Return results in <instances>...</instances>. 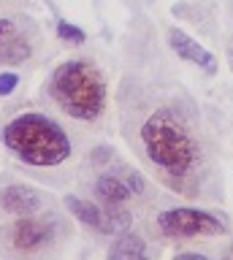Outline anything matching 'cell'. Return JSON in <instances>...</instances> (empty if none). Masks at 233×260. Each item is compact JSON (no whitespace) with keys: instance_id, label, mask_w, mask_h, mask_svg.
<instances>
[{"instance_id":"obj_1","label":"cell","mask_w":233,"mask_h":260,"mask_svg":"<svg viewBox=\"0 0 233 260\" xmlns=\"http://www.w3.org/2000/svg\"><path fill=\"white\" fill-rule=\"evenodd\" d=\"M141 144L149 162L165 176H187L198 162V144L179 111L155 109L141 125Z\"/></svg>"},{"instance_id":"obj_2","label":"cell","mask_w":233,"mask_h":260,"mask_svg":"<svg viewBox=\"0 0 233 260\" xmlns=\"http://www.w3.org/2000/svg\"><path fill=\"white\" fill-rule=\"evenodd\" d=\"M0 138H3L6 149L14 157L27 162V166H36V168L62 166L71 157V152H74V144H71L65 130L52 117L36 114V111L14 117L3 127Z\"/></svg>"},{"instance_id":"obj_3","label":"cell","mask_w":233,"mask_h":260,"mask_svg":"<svg viewBox=\"0 0 233 260\" xmlns=\"http://www.w3.org/2000/svg\"><path fill=\"white\" fill-rule=\"evenodd\" d=\"M49 95L68 117L79 122H95L106 111V79L90 60H68L54 68L49 79Z\"/></svg>"},{"instance_id":"obj_4","label":"cell","mask_w":233,"mask_h":260,"mask_svg":"<svg viewBox=\"0 0 233 260\" xmlns=\"http://www.w3.org/2000/svg\"><path fill=\"white\" fill-rule=\"evenodd\" d=\"M157 228L168 239H212V236H222L228 231L225 219H220L212 211L190 209V206L160 211Z\"/></svg>"},{"instance_id":"obj_5","label":"cell","mask_w":233,"mask_h":260,"mask_svg":"<svg viewBox=\"0 0 233 260\" xmlns=\"http://www.w3.org/2000/svg\"><path fill=\"white\" fill-rule=\"evenodd\" d=\"M52 236H54V228L46 219H36L33 214L17 217V222L11 225V247L19 252H36L44 244H49Z\"/></svg>"},{"instance_id":"obj_6","label":"cell","mask_w":233,"mask_h":260,"mask_svg":"<svg viewBox=\"0 0 233 260\" xmlns=\"http://www.w3.org/2000/svg\"><path fill=\"white\" fill-rule=\"evenodd\" d=\"M41 192L30 184H9L0 190V209L14 217H30L41 211Z\"/></svg>"},{"instance_id":"obj_7","label":"cell","mask_w":233,"mask_h":260,"mask_svg":"<svg viewBox=\"0 0 233 260\" xmlns=\"http://www.w3.org/2000/svg\"><path fill=\"white\" fill-rule=\"evenodd\" d=\"M168 44H171V49L182 57V60L198 65V68H204L206 73H214V71H217L214 54L209 52L206 46H201L192 36H187L184 30H176V27L168 30Z\"/></svg>"},{"instance_id":"obj_8","label":"cell","mask_w":233,"mask_h":260,"mask_svg":"<svg viewBox=\"0 0 233 260\" xmlns=\"http://www.w3.org/2000/svg\"><path fill=\"white\" fill-rule=\"evenodd\" d=\"M65 209L82 225L92 228V231H98V233H114V225H111L109 214L98 206V203L84 201V198H79V195H65Z\"/></svg>"},{"instance_id":"obj_9","label":"cell","mask_w":233,"mask_h":260,"mask_svg":"<svg viewBox=\"0 0 233 260\" xmlns=\"http://www.w3.org/2000/svg\"><path fill=\"white\" fill-rule=\"evenodd\" d=\"M144 255H147V247H144V239L136 233H122L109 249V257L117 260H139Z\"/></svg>"},{"instance_id":"obj_10","label":"cell","mask_w":233,"mask_h":260,"mask_svg":"<svg viewBox=\"0 0 233 260\" xmlns=\"http://www.w3.org/2000/svg\"><path fill=\"white\" fill-rule=\"evenodd\" d=\"M27 57H30V44H27L25 38H17V32L0 44V62L19 65V62H25Z\"/></svg>"},{"instance_id":"obj_11","label":"cell","mask_w":233,"mask_h":260,"mask_svg":"<svg viewBox=\"0 0 233 260\" xmlns=\"http://www.w3.org/2000/svg\"><path fill=\"white\" fill-rule=\"evenodd\" d=\"M57 38L79 46V44H84V41H87V32L82 27H76V24H71V22H57Z\"/></svg>"},{"instance_id":"obj_12","label":"cell","mask_w":233,"mask_h":260,"mask_svg":"<svg viewBox=\"0 0 233 260\" xmlns=\"http://www.w3.org/2000/svg\"><path fill=\"white\" fill-rule=\"evenodd\" d=\"M19 84V76L14 71H3L0 73V98H6V95H11L14 89H17Z\"/></svg>"},{"instance_id":"obj_13","label":"cell","mask_w":233,"mask_h":260,"mask_svg":"<svg viewBox=\"0 0 233 260\" xmlns=\"http://www.w3.org/2000/svg\"><path fill=\"white\" fill-rule=\"evenodd\" d=\"M14 32H17V27H14L11 19H0V44H3L6 38H11Z\"/></svg>"},{"instance_id":"obj_14","label":"cell","mask_w":233,"mask_h":260,"mask_svg":"<svg viewBox=\"0 0 233 260\" xmlns=\"http://www.w3.org/2000/svg\"><path fill=\"white\" fill-rule=\"evenodd\" d=\"M230 252H233V249H230Z\"/></svg>"}]
</instances>
